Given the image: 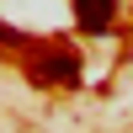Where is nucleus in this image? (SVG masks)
<instances>
[{"mask_svg": "<svg viewBox=\"0 0 133 133\" xmlns=\"http://www.w3.org/2000/svg\"><path fill=\"white\" fill-rule=\"evenodd\" d=\"M32 80L37 85H80V53L64 48V43L32 48Z\"/></svg>", "mask_w": 133, "mask_h": 133, "instance_id": "obj_1", "label": "nucleus"}, {"mask_svg": "<svg viewBox=\"0 0 133 133\" xmlns=\"http://www.w3.org/2000/svg\"><path fill=\"white\" fill-rule=\"evenodd\" d=\"M75 21H80V32H112L117 0H75Z\"/></svg>", "mask_w": 133, "mask_h": 133, "instance_id": "obj_2", "label": "nucleus"}, {"mask_svg": "<svg viewBox=\"0 0 133 133\" xmlns=\"http://www.w3.org/2000/svg\"><path fill=\"white\" fill-rule=\"evenodd\" d=\"M0 48H27V37H21L16 27H5V21H0Z\"/></svg>", "mask_w": 133, "mask_h": 133, "instance_id": "obj_3", "label": "nucleus"}]
</instances>
